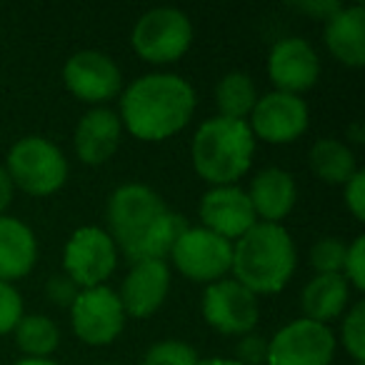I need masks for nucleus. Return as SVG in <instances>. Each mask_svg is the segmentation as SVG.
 <instances>
[{"label":"nucleus","mask_w":365,"mask_h":365,"mask_svg":"<svg viewBox=\"0 0 365 365\" xmlns=\"http://www.w3.org/2000/svg\"><path fill=\"white\" fill-rule=\"evenodd\" d=\"M258 101V91L255 83L248 73H228L218 81L215 88V103L223 118H233V120H245V115H250Z\"/></svg>","instance_id":"nucleus-23"},{"label":"nucleus","mask_w":365,"mask_h":365,"mask_svg":"<svg viewBox=\"0 0 365 365\" xmlns=\"http://www.w3.org/2000/svg\"><path fill=\"white\" fill-rule=\"evenodd\" d=\"M200 358L193 345L182 340H160L143 355V365H198Z\"/></svg>","instance_id":"nucleus-25"},{"label":"nucleus","mask_w":365,"mask_h":365,"mask_svg":"<svg viewBox=\"0 0 365 365\" xmlns=\"http://www.w3.org/2000/svg\"><path fill=\"white\" fill-rule=\"evenodd\" d=\"M120 110L125 128L135 138L165 140L188 125L195 110V91L180 76L150 73L125 88Z\"/></svg>","instance_id":"nucleus-2"},{"label":"nucleus","mask_w":365,"mask_h":365,"mask_svg":"<svg viewBox=\"0 0 365 365\" xmlns=\"http://www.w3.org/2000/svg\"><path fill=\"white\" fill-rule=\"evenodd\" d=\"M343 270H345V280H350L358 290H365V238L363 235H358V238L348 245Z\"/></svg>","instance_id":"nucleus-29"},{"label":"nucleus","mask_w":365,"mask_h":365,"mask_svg":"<svg viewBox=\"0 0 365 365\" xmlns=\"http://www.w3.org/2000/svg\"><path fill=\"white\" fill-rule=\"evenodd\" d=\"M11 198H13V182H11V178H8L6 168L0 165V213L8 208Z\"/></svg>","instance_id":"nucleus-34"},{"label":"nucleus","mask_w":365,"mask_h":365,"mask_svg":"<svg viewBox=\"0 0 365 365\" xmlns=\"http://www.w3.org/2000/svg\"><path fill=\"white\" fill-rule=\"evenodd\" d=\"M335 353V335L328 325L308 318L283 325L268 340L265 365H330Z\"/></svg>","instance_id":"nucleus-7"},{"label":"nucleus","mask_w":365,"mask_h":365,"mask_svg":"<svg viewBox=\"0 0 365 365\" xmlns=\"http://www.w3.org/2000/svg\"><path fill=\"white\" fill-rule=\"evenodd\" d=\"M170 255L185 278L195 283H215L230 270L233 245L205 228H188L175 240Z\"/></svg>","instance_id":"nucleus-9"},{"label":"nucleus","mask_w":365,"mask_h":365,"mask_svg":"<svg viewBox=\"0 0 365 365\" xmlns=\"http://www.w3.org/2000/svg\"><path fill=\"white\" fill-rule=\"evenodd\" d=\"M268 76L280 93L298 96L300 91L313 88L315 81H318L320 76L318 53L303 38H283L270 51Z\"/></svg>","instance_id":"nucleus-15"},{"label":"nucleus","mask_w":365,"mask_h":365,"mask_svg":"<svg viewBox=\"0 0 365 365\" xmlns=\"http://www.w3.org/2000/svg\"><path fill=\"white\" fill-rule=\"evenodd\" d=\"M198 365H240L238 360H225V358H208V360H200Z\"/></svg>","instance_id":"nucleus-36"},{"label":"nucleus","mask_w":365,"mask_h":365,"mask_svg":"<svg viewBox=\"0 0 365 365\" xmlns=\"http://www.w3.org/2000/svg\"><path fill=\"white\" fill-rule=\"evenodd\" d=\"M293 8H298L300 13H308L313 18H320V21H328L343 6H340L338 0H305V3H293Z\"/></svg>","instance_id":"nucleus-33"},{"label":"nucleus","mask_w":365,"mask_h":365,"mask_svg":"<svg viewBox=\"0 0 365 365\" xmlns=\"http://www.w3.org/2000/svg\"><path fill=\"white\" fill-rule=\"evenodd\" d=\"M345 253H348V245L340 238H318L310 248V265L318 270V275L325 273H340L345 265Z\"/></svg>","instance_id":"nucleus-26"},{"label":"nucleus","mask_w":365,"mask_h":365,"mask_svg":"<svg viewBox=\"0 0 365 365\" xmlns=\"http://www.w3.org/2000/svg\"><path fill=\"white\" fill-rule=\"evenodd\" d=\"M71 313L76 335L88 345L113 343L125 325L120 298L115 290L106 288V285L81 290L76 303L71 305Z\"/></svg>","instance_id":"nucleus-10"},{"label":"nucleus","mask_w":365,"mask_h":365,"mask_svg":"<svg viewBox=\"0 0 365 365\" xmlns=\"http://www.w3.org/2000/svg\"><path fill=\"white\" fill-rule=\"evenodd\" d=\"M6 173L13 185L31 195H51L68 178V160L56 143L41 135H28L11 148Z\"/></svg>","instance_id":"nucleus-5"},{"label":"nucleus","mask_w":365,"mask_h":365,"mask_svg":"<svg viewBox=\"0 0 365 365\" xmlns=\"http://www.w3.org/2000/svg\"><path fill=\"white\" fill-rule=\"evenodd\" d=\"M16 365H58V363L48 358H23V360H18Z\"/></svg>","instance_id":"nucleus-35"},{"label":"nucleus","mask_w":365,"mask_h":365,"mask_svg":"<svg viewBox=\"0 0 365 365\" xmlns=\"http://www.w3.org/2000/svg\"><path fill=\"white\" fill-rule=\"evenodd\" d=\"M295 243L278 223H255L233 245L235 280L250 293H278L295 273Z\"/></svg>","instance_id":"nucleus-3"},{"label":"nucleus","mask_w":365,"mask_h":365,"mask_svg":"<svg viewBox=\"0 0 365 365\" xmlns=\"http://www.w3.org/2000/svg\"><path fill=\"white\" fill-rule=\"evenodd\" d=\"M310 168L320 180L330 185H345L355 173V155L345 143L335 138H320L310 148Z\"/></svg>","instance_id":"nucleus-22"},{"label":"nucleus","mask_w":365,"mask_h":365,"mask_svg":"<svg viewBox=\"0 0 365 365\" xmlns=\"http://www.w3.org/2000/svg\"><path fill=\"white\" fill-rule=\"evenodd\" d=\"M345 205L358 220L365 218V173L355 170L345 182Z\"/></svg>","instance_id":"nucleus-32"},{"label":"nucleus","mask_w":365,"mask_h":365,"mask_svg":"<svg viewBox=\"0 0 365 365\" xmlns=\"http://www.w3.org/2000/svg\"><path fill=\"white\" fill-rule=\"evenodd\" d=\"M168 290H170V270L165 260H140L133 263L118 298L123 313L133 318H148L163 305Z\"/></svg>","instance_id":"nucleus-16"},{"label":"nucleus","mask_w":365,"mask_h":365,"mask_svg":"<svg viewBox=\"0 0 365 365\" xmlns=\"http://www.w3.org/2000/svg\"><path fill=\"white\" fill-rule=\"evenodd\" d=\"M193 41V26L178 8H153L133 28V48L148 63L165 66L182 56Z\"/></svg>","instance_id":"nucleus-6"},{"label":"nucleus","mask_w":365,"mask_h":365,"mask_svg":"<svg viewBox=\"0 0 365 365\" xmlns=\"http://www.w3.org/2000/svg\"><path fill=\"white\" fill-rule=\"evenodd\" d=\"M235 355H238L240 365H265V358H268V340L258 333L240 335L238 345H235Z\"/></svg>","instance_id":"nucleus-30"},{"label":"nucleus","mask_w":365,"mask_h":365,"mask_svg":"<svg viewBox=\"0 0 365 365\" xmlns=\"http://www.w3.org/2000/svg\"><path fill=\"white\" fill-rule=\"evenodd\" d=\"M250 130L268 143H293L308 128V106L293 93L273 91L258 98L253 108Z\"/></svg>","instance_id":"nucleus-12"},{"label":"nucleus","mask_w":365,"mask_h":365,"mask_svg":"<svg viewBox=\"0 0 365 365\" xmlns=\"http://www.w3.org/2000/svg\"><path fill=\"white\" fill-rule=\"evenodd\" d=\"M16 343L26 358H48L58 348V325L46 315H23L16 328Z\"/></svg>","instance_id":"nucleus-24"},{"label":"nucleus","mask_w":365,"mask_h":365,"mask_svg":"<svg viewBox=\"0 0 365 365\" xmlns=\"http://www.w3.org/2000/svg\"><path fill=\"white\" fill-rule=\"evenodd\" d=\"M123 123L110 108H93L81 118L76 128L78 158L88 165H101L115 153L120 143Z\"/></svg>","instance_id":"nucleus-17"},{"label":"nucleus","mask_w":365,"mask_h":365,"mask_svg":"<svg viewBox=\"0 0 365 365\" xmlns=\"http://www.w3.org/2000/svg\"><path fill=\"white\" fill-rule=\"evenodd\" d=\"M325 43L330 53L345 66L360 68L365 63V8H340L325 21Z\"/></svg>","instance_id":"nucleus-19"},{"label":"nucleus","mask_w":365,"mask_h":365,"mask_svg":"<svg viewBox=\"0 0 365 365\" xmlns=\"http://www.w3.org/2000/svg\"><path fill=\"white\" fill-rule=\"evenodd\" d=\"M353 365H365V363H353Z\"/></svg>","instance_id":"nucleus-37"},{"label":"nucleus","mask_w":365,"mask_h":365,"mask_svg":"<svg viewBox=\"0 0 365 365\" xmlns=\"http://www.w3.org/2000/svg\"><path fill=\"white\" fill-rule=\"evenodd\" d=\"M198 213L203 220V228L225 240L240 238L258 223L248 193L235 188V185H215L213 190H208L200 198Z\"/></svg>","instance_id":"nucleus-14"},{"label":"nucleus","mask_w":365,"mask_h":365,"mask_svg":"<svg viewBox=\"0 0 365 365\" xmlns=\"http://www.w3.org/2000/svg\"><path fill=\"white\" fill-rule=\"evenodd\" d=\"M340 335H343L345 350L353 355L355 363H365V300H358L350 308V313L343 320Z\"/></svg>","instance_id":"nucleus-27"},{"label":"nucleus","mask_w":365,"mask_h":365,"mask_svg":"<svg viewBox=\"0 0 365 365\" xmlns=\"http://www.w3.org/2000/svg\"><path fill=\"white\" fill-rule=\"evenodd\" d=\"M108 225L113 243L120 245L130 263L163 260L188 223L165 208L163 198L143 182H125L108 200Z\"/></svg>","instance_id":"nucleus-1"},{"label":"nucleus","mask_w":365,"mask_h":365,"mask_svg":"<svg viewBox=\"0 0 365 365\" xmlns=\"http://www.w3.org/2000/svg\"><path fill=\"white\" fill-rule=\"evenodd\" d=\"M350 298V285L343 273H325L315 275L300 293V308L305 318L313 323H328L338 318L345 310Z\"/></svg>","instance_id":"nucleus-21"},{"label":"nucleus","mask_w":365,"mask_h":365,"mask_svg":"<svg viewBox=\"0 0 365 365\" xmlns=\"http://www.w3.org/2000/svg\"><path fill=\"white\" fill-rule=\"evenodd\" d=\"M78 293H81V288H78V285L73 283L66 273L51 275V278H48V283H46V295L56 305H61V308H71V305L76 303Z\"/></svg>","instance_id":"nucleus-31"},{"label":"nucleus","mask_w":365,"mask_h":365,"mask_svg":"<svg viewBox=\"0 0 365 365\" xmlns=\"http://www.w3.org/2000/svg\"><path fill=\"white\" fill-rule=\"evenodd\" d=\"M250 205L255 210V218H263V223H278L280 218L293 210L298 190L295 180L283 168H265L250 182Z\"/></svg>","instance_id":"nucleus-18"},{"label":"nucleus","mask_w":365,"mask_h":365,"mask_svg":"<svg viewBox=\"0 0 365 365\" xmlns=\"http://www.w3.org/2000/svg\"><path fill=\"white\" fill-rule=\"evenodd\" d=\"M253 153L255 138L245 120L215 115L193 138V165L213 185H233L250 168Z\"/></svg>","instance_id":"nucleus-4"},{"label":"nucleus","mask_w":365,"mask_h":365,"mask_svg":"<svg viewBox=\"0 0 365 365\" xmlns=\"http://www.w3.org/2000/svg\"><path fill=\"white\" fill-rule=\"evenodd\" d=\"M66 86L86 103H106L120 91V71L110 56L101 51H81L63 68Z\"/></svg>","instance_id":"nucleus-13"},{"label":"nucleus","mask_w":365,"mask_h":365,"mask_svg":"<svg viewBox=\"0 0 365 365\" xmlns=\"http://www.w3.org/2000/svg\"><path fill=\"white\" fill-rule=\"evenodd\" d=\"M23 318V300L21 293L11 283L0 280V333H8Z\"/></svg>","instance_id":"nucleus-28"},{"label":"nucleus","mask_w":365,"mask_h":365,"mask_svg":"<svg viewBox=\"0 0 365 365\" xmlns=\"http://www.w3.org/2000/svg\"><path fill=\"white\" fill-rule=\"evenodd\" d=\"M203 315L225 335H245L258 323V300L238 280H215L203 293Z\"/></svg>","instance_id":"nucleus-11"},{"label":"nucleus","mask_w":365,"mask_h":365,"mask_svg":"<svg viewBox=\"0 0 365 365\" xmlns=\"http://www.w3.org/2000/svg\"><path fill=\"white\" fill-rule=\"evenodd\" d=\"M118 263V250L113 238L103 228L96 225H86L78 228L71 235L63 253V265H66V275L73 283L83 290L98 288L103 280L110 278Z\"/></svg>","instance_id":"nucleus-8"},{"label":"nucleus","mask_w":365,"mask_h":365,"mask_svg":"<svg viewBox=\"0 0 365 365\" xmlns=\"http://www.w3.org/2000/svg\"><path fill=\"white\" fill-rule=\"evenodd\" d=\"M38 258L33 230L23 220L0 215V280H16L31 273Z\"/></svg>","instance_id":"nucleus-20"}]
</instances>
